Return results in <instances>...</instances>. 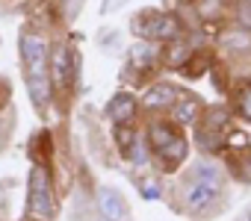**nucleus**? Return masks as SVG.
Listing matches in <instances>:
<instances>
[{"label": "nucleus", "instance_id": "1", "mask_svg": "<svg viewBox=\"0 0 251 221\" xmlns=\"http://www.w3.org/2000/svg\"><path fill=\"white\" fill-rule=\"evenodd\" d=\"M21 59L27 68V88L30 97L39 109L48 106L50 100V74H48V44L45 39H39L36 33H24L21 36Z\"/></svg>", "mask_w": 251, "mask_h": 221}, {"label": "nucleus", "instance_id": "2", "mask_svg": "<svg viewBox=\"0 0 251 221\" xmlns=\"http://www.w3.org/2000/svg\"><path fill=\"white\" fill-rule=\"evenodd\" d=\"M148 142H151V151L157 154L160 165L166 171H175L183 159H186V139L172 127V124H151L148 130Z\"/></svg>", "mask_w": 251, "mask_h": 221}, {"label": "nucleus", "instance_id": "3", "mask_svg": "<svg viewBox=\"0 0 251 221\" xmlns=\"http://www.w3.org/2000/svg\"><path fill=\"white\" fill-rule=\"evenodd\" d=\"M27 209L39 221H48L56 212L53 186H50V177H48V171L42 165H33V171H30V203H27Z\"/></svg>", "mask_w": 251, "mask_h": 221}, {"label": "nucleus", "instance_id": "4", "mask_svg": "<svg viewBox=\"0 0 251 221\" xmlns=\"http://www.w3.org/2000/svg\"><path fill=\"white\" fill-rule=\"evenodd\" d=\"M133 30L142 39H175L180 33L177 21L172 15H163V12H142L133 21Z\"/></svg>", "mask_w": 251, "mask_h": 221}, {"label": "nucleus", "instance_id": "5", "mask_svg": "<svg viewBox=\"0 0 251 221\" xmlns=\"http://www.w3.org/2000/svg\"><path fill=\"white\" fill-rule=\"evenodd\" d=\"M106 115L115 121V124H127L133 115H136V97L133 94H115L112 100H109V106H106Z\"/></svg>", "mask_w": 251, "mask_h": 221}, {"label": "nucleus", "instance_id": "6", "mask_svg": "<svg viewBox=\"0 0 251 221\" xmlns=\"http://www.w3.org/2000/svg\"><path fill=\"white\" fill-rule=\"evenodd\" d=\"M98 206H100V212H103V218L106 221H124V203H121V198L112 192V189H100L98 192Z\"/></svg>", "mask_w": 251, "mask_h": 221}, {"label": "nucleus", "instance_id": "7", "mask_svg": "<svg viewBox=\"0 0 251 221\" xmlns=\"http://www.w3.org/2000/svg\"><path fill=\"white\" fill-rule=\"evenodd\" d=\"M216 192H219V189H213V186H207V183L192 180V186L186 189V206H189L192 212H198V209H204V206L216 198Z\"/></svg>", "mask_w": 251, "mask_h": 221}, {"label": "nucleus", "instance_id": "8", "mask_svg": "<svg viewBox=\"0 0 251 221\" xmlns=\"http://www.w3.org/2000/svg\"><path fill=\"white\" fill-rule=\"evenodd\" d=\"M53 83H56L59 88H68V83H71V53H68L65 44H62V47L56 50V56H53Z\"/></svg>", "mask_w": 251, "mask_h": 221}, {"label": "nucleus", "instance_id": "9", "mask_svg": "<svg viewBox=\"0 0 251 221\" xmlns=\"http://www.w3.org/2000/svg\"><path fill=\"white\" fill-rule=\"evenodd\" d=\"M195 115H198V100L195 97H177L175 103H172V118L177 121V124H192L195 121Z\"/></svg>", "mask_w": 251, "mask_h": 221}, {"label": "nucleus", "instance_id": "10", "mask_svg": "<svg viewBox=\"0 0 251 221\" xmlns=\"http://www.w3.org/2000/svg\"><path fill=\"white\" fill-rule=\"evenodd\" d=\"M175 100H177V88H172V86H154V88L145 94V106H148V109L172 106Z\"/></svg>", "mask_w": 251, "mask_h": 221}, {"label": "nucleus", "instance_id": "11", "mask_svg": "<svg viewBox=\"0 0 251 221\" xmlns=\"http://www.w3.org/2000/svg\"><path fill=\"white\" fill-rule=\"evenodd\" d=\"M230 171H233L242 183L251 180V148H248V145H245L242 151L230 154Z\"/></svg>", "mask_w": 251, "mask_h": 221}, {"label": "nucleus", "instance_id": "12", "mask_svg": "<svg viewBox=\"0 0 251 221\" xmlns=\"http://www.w3.org/2000/svg\"><path fill=\"white\" fill-rule=\"evenodd\" d=\"M130 62H133V68L145 71V68H151V65L157 62V53H154V47H148V44H136V47L130 50Z\"/></svg>", "mask_w": 251, "mask_h": 221}, {"label": "nucleus", "instance_id": "13", "mask_svg": "<svg viewBox=\"0 0 251 221\" xmlns=\"http://www.w3.org/2000/svg\"><path fill=\"white\" fill-rule=\"evenodd\" d=\"M133 139H136L133 127H127V124L115 127V142H118V148H121L124 154H130V151H133Z\"/></svg>", "mask_w": 251, "mask_h": 221}, {"label": "nucleus", "instance_id": "14", "mask_svg": "<svg viewBox=\"0 0 251 221\" xmlns=\"http://www.w3.org/2000/svg\"><path fill=\"white\" fill-rule=\"evenodd\" d=\"M192 180H198V183H207V186L219 189V174H216V168H210V165H195Z\"/></svg>", "mask_w": 251, "mask_h": 221}, {"label": "nucleus", "instance_id": "15", "mask_svg": "<svg viewBox=\"0 0 251 221\" xmlns=\"http://www.w3.org/2000/svg\"><path fill=\"white\" fill-rule=\"evenodd\" d=\"M236 109H239V115L251 121V83L242 86V91L236 94Z\"/></svg>", "mask_w": 251, "mask_h": 221}, {"label": "nucleus", "instance_id": "16", "mask_svg": "<svg viewBox=\"0 0 251 221\" xmlns=\"http://www.w3.org/2000/svg\"><path fill=\"white\" fill-rule=\"evenodd\" d=\"M186 56H183V47H172V53H169V65H180Z\"/></svg>", "mask_w": 251, "mask_h": 221}, {"label": "nucleus", "instance_id": "17", "mask_svg": "<svg viewBox=\"0 0 251 221\" xmlns=\"http://www.w3.org/2000/svg\"><path fill=\"white\" fill-rule=\"evenodd\" d=\"M248 221H251V212H248Z\"/></svg>", "mask_w": 251, "mask_h": 221}]
</instances>
